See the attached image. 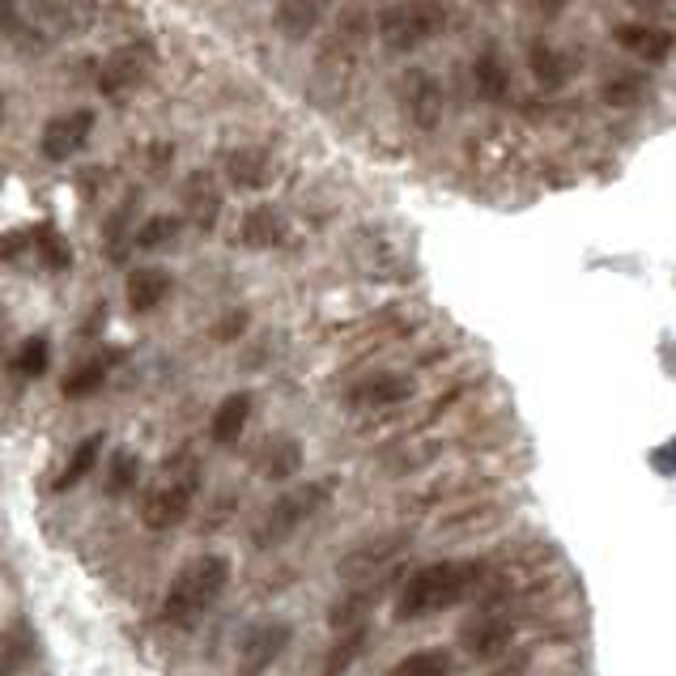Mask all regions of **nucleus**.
Wrapping results in <instances>:
<instances>
[{
	"label": "nucleus",
	"mask_w": 676,
	"mask_h": 676,
	"mask_svg": "<svg viewBox=\"0 0 676 676\" xmlns=\"http://www.w3.org/2000/svg\"><path fill=\"white\" fill-rule=\"evenodd\" d=\"M481 574H486V562H477V558L422 566L417 574H408V583L396 595V622H417V617L443 613V609L460 604L468 595H477Z\"/></svg>",
	"instance_id": "obj_1"
},
{
	"label": "nucleus",
	"mask_w": 676,
	"mask_h": 676,
	"mask_svg": "<svg viewBox=\"0 0 676 676\" xmlns=\"http://www.w3.org/2000/svg\"><path fill=\"white\" fill-rule=\"evenodd\" d=\"M226 583H230V558L226 553H196L170 579L163 595V617L170 625H196L217 604V595L226 592Z\"/></svg>",
	"instance_id": "obj_2"
},
{
	"label": "nucleus",
	"mask_w": 676,
	"mask_h": 676,
	"mask_svg": "<svg viewBox=\"0 0 676 676\" xmlns=\"http://www.w3.org/2000/svg\"><path fill=\"white\" fill-rule=\"evenodd\" d=\"M196 489H200V460L191 451H179L158 468V481L145 489L141 498V519L154 528V532H170L188 519L191 502H196Z\"/></svg>",
	"instance_id": "obj_3"
},
{
	"label": "nucleus",
	"mask_w": 676,
	"mask_h": 676,
	"mask_svg": "<svg viewBox=\"0 0 676 676\" xmlns=\"http://www.w3.org/2000/svg\"><path fill=\"white\" fill-rule=\"evenodd\" d=\"M327 493H332V489H327L324 481H315V486H298V489H290V493H281L269 511H264V519L256 523V544H260V549H272V544L290 541L298 528L324 507Z\"/></svg>",
	"instance_id": "obj_4"
},
{
	"label": "nucleus",
	"mask_w": 676,
	"mask_h": 676,
	"mask_svg": "<svg viewBox=\"0 0 676 676\" xmlns=\"http://www.w3.org/2000/svg\"><path fill=\"white\" fill-rule=\"evenodd\" d=\"M408 549V532H379V537H371V541H362L357 549H350L345 558H341V579H350V583H371V579H379L387 566H396V558Z\"/></svg>",
	"instance_id": "obj_5"
},
{
	"label": "nucleus",
	"mask_w": 676,
	"mask_h": 676,
	"mask_svg": "<svg viewBox=\"0 0 676 676\" xmlns=\"http://www.w3.org/2000/svg\"><path fill=\"white\" fill-rule=\"evenodd\" d=\"M438 27H443V18H438L434 4H392L379 18L383 43L396 48V52H408V48L426 43Z\"/></svg>",
	"instance_id": "obj_6"
},
{
	"label": "nucleus",
	"mask_w": 676,
	"mask_h": 676,
	"mask_svg": "<svg viewBox=\"0 0 676 676\" xmlns=\"http://www.w3.org/2000/svg\"><path fill=\"white\" fill-rule=\"evenodd\" d=\"M158 64V55L154 48L145 43V39H133V43H124V48H115L111 60L103 64V94L107 98H124V94H133L136 85L149 77V69Z\"/></svg>",
	"instance_id": "obj_7"
},
{
	"label": "nucleus",
	"mask_w": 676,
	"mask_h": 676,
	"mask_svg": "<svg viewBox=\"0 0 676 676\" xmlns=\"http://www.w3.org/2000/svg\"><path fill=\"white\" fill-rule=\"evenodd\" d=\"M90 133H94V111L77 107V111H64V115H52L43 124V133H39V154L48 163H69V158L82 154Z\"/></svg>",
	"instance_id": "obj_8"
},
{
	"label": "nucleus",
	"mask_w": 676,
	"mask_h": 676,
	"mask_svg": "<svg viewBox=\"0 0 676 676\" xmlns=\"http://www.w3.org/2000/svg\"><path fill=\"white\" fill-rule=\"evenodd\" d=\"M290 625L285 622H260L251 625L239 643V676H264L277 664V655L290 647Z\"/></svg>",
	"instance_id": "obj_9"
},
{
	"label": "nucleus",
	"mask_w": 676,
	"mask_h": 676,
	"mask_svg": "<svg viewBox=\"0 0 676 676\" xmlns=\"http://www.w3.org/2000/svg\"><path fill=\"white\" fill-rule=\"evenodd\" d=\"M401 107L408 111V119L417 128H434L443 119V90H438L430 73L408 69L405 77H401Z\"/></svg>",
	"instance_id": "obj_10"
},
{
	"label": "nucleus",
	"mask_w": 676,
	"mask_h": 676,
	"mask_svg": "<svg viewBox=\"0 0 676 676\" xmlns=\"http://www.w3.org/2000/svg\"><path fill=\"white\" fill-rule=\"evenodd\" d=\"M507 523V507L502 502H464L460 511H451L443 523H438V537L456 541V537H481V532H498Z\"/></svg>",
	"instance_id": "obj_11"
},
{
	"label": "nucleus",
	"mask_w": 676,
	"mask_h": 676,
	"mask_svg": "<svg viewBox=\"0 0 676 676\" xmlns=\"http://www.w3.org/2000/svg\"><path fill=\"white\" fill-rule=\"evenodd\" d=\"M417 383L408 375H396V371H383V375H371V379L353 383L350 387V405L357 408H396L413 401Z\"/></svg>",
	"instance_id": "obj_12"
},
{
	"label": "nucleus",
	"mask_w": 676,
	"mask_h": 676,
	"mask_svg": "<svg viewBox=\"0 0 676 676\" xmlns=\"http://www.w3.org/2000/svg\"><path fill=\"white\" fill-rule=\"evenodd\" d=\"M511 634L514 630L507 617H498L493 609H481V613L460 630V643L472 651L477 659H498L502 651L511 647Z\"/></svg>",
	"instance_id": "obj_13"
},
{
	"label": "nucleus",
	"mask_w": 676,
	"mask_h": 676,
	"mask_svg": "<svg viewBox=\"0 0 676 676\" xmlns=\"http://www.w3.org/2000/svg\"><path fill=\"white\" fill-rule=\"evenodd\" d=\"M221 217V188L209 170H191L184 179V221H191L196 230H214Z\"/></svg>",
	"instance_id": "obj_14"
},
{
	"label": "nucleus",
	"mask_w": 676,
	"mask_h": 676,
	"mask_svg": "<svg viewBox=\"0 0 676 676\" xmlns=\"http://www.w3.org/2000/svg\"><path fill=\"white\" fill-rule=\"evenodd\" d=\"M239 239H243V247H251V251H272V247H281V239H285V217H281V209H272V205L247 209L243 221H239Z\"/></svg>",
	"instance_id": "obj_15"
},
{
	"label": "nucleus",
	"mask_w": 676,
	"mask_h": 676,
	"mask_svg": "<svg viewBox=\"0 0 676 676\" xmlns=\"http://www.w3.org/2000/svg\"><path fill=\"white\" fill-rule=\"evenodd\" d=\"M221 170H226V179L235 184V188H264L272 184V163L269 154H260V149H230L226 158H221Z\"/></svg>",
	"instance_id": "obj_16"
},
{
	"label": "nucleus",
	"mask_w": 676,
	"mask_h": 676,
	"mask_svg": "<svg viewBox=\"0 0 676 676\" xmlns=\"http://www.w3.org/2000/svg\"><path fill=\"white\" fill-rule=\"evenodd\" d=\"M124 294H128V306H133L136 315H145V311H154V306H163L166 302V294H170V272L133 269L128 272V281H124Z\"/></svg>",
	"instance_id": "obj_17"
},
{
	"label": "nucleus",
	"mask_w": 676,
	"mask_h": 676,
	"mask_svg": "<svg viewBox=\"0 0 676 676\" xmlns=\"http://www.w3.org/2000/svg\"><path fill=\"white\" fill-rule=\"evenodd\" d=\"M613 39L622 43L625 52H634L638 60H647V64H659V60H668V52H673V34H668V30L643 27V22H634V27H617L613 30Z\"/></svg>",
	"instance_id": "obj_18"
},
{
	"label": "nucleus",
	"mask_w": 676,
	"mask_h": 676,
	"mask_svg": "<svg viewBox=\"0 0 676 676\" xmlns=\"http://www.w3.org/2000/svg\"><path fill=\"white\" fill-rule=\"evenodd\" d=\"M256 464H260L264 481H290L302 468V443L298 438H269L264 451L256 456Z\"/></svg>",
	"instance_id": "obj_19"
},
{
	"label": "nucleus",
	"mask_w": 676,
	"mask_h": 676,
	"mask_svg": "<svg viewBox=\"0 0 676 676\" xmlns=\"http://www.w3.org/2000/svg\"><path fill=\"white\" fill-rule=\"evenodd\" d=\"M247 417H251V396H247V392L226 396V401L214 408V422H209L214 443H221V447L239 443V438H243V430H247Z\"/></svg>",
	"instance_id": "obj_20"
},
{
	"label": "nucleus",
	"mask_w": 676,
	"mask_h": 676,
	"mask_svg": "<svg viewBox=\"0 0 676 676\" xmlns=\"http://www.w3.org/2000/svg\"><path fill=\"white\" fill-rule=\"evenodd\" d=\"M30 659H34V634L27 622H18L0 634V676H18Z\"/></svg>",
	"instance_id": "obj_21"
},
{
	"label": "nucleus",
	"mask_w": 676,
	"mask_h": 676,
	"mask_svg": "<svg viewBox=\"0 0 676 676\" xmlns=\"http://www.w3.org/2000/svg\"><path fill=\"white\" fill-rule=\"evenodd\" d=\"M320 9H324V0H281L277 4V30L290 34V39H306L320 22Z\"/></svg>",
	"instance_id": "obj_22"
},
{
	"label": "nucleus",
	"mask_w": 676,
	"mask_h": 676,
	"mask_svg": "<svg viewBox=\"0 0 676 676\" xmlns=\"http://www.w3.org/2000/svg\"><path fill=\"white\" fill-rule=\"evenodd\" d=\"M366 638H371V630L366 625H353V630H341V638L327 647L324 655V676H345L353 668V659L366 651Z\"/></svg>",
	"instance_id": "obj_23"
},
{
	"label": "nucleus",
	"mask_w": 676,
	"mask_h": 676,
	"mask_svg": "<svg viewBox=\"0 0 676 676\" xmlns=\"http://www.w3.org/2000/svg\"><path fill=\"white\" fill-rule=\"evenodd\" d=\"M179 230H184V217L154 214V217H145V221L136 226L133 243L141 247V251H163V247H170L175 239H179Z\"/></svg>",
	"instance_id": "obj_24"
},
{
	"label": "nucleus",
	"mask_w": 676,
	"mask_h": 676,
	"mask_svg": "<svg viewBox=\"0 0 676 676\" xmlns=\"http://www.w3.org/2000/svg\"><path fill=\"white\" fill-rule=\"evenodd\" d=\"M98 456H103V434H90V438H82L77 443V451L69 456V464H64V472L55 477V493H64V489H73L77 481H82L85 472L98 464Z\"/></svg>",
	"instance_id": "obj_25"
},
{
	"label": "nucleus",
	"mask_w": 676,
	"mask_h": 676,
	"mask_svg": "<svg viewBox=\"0 0 676 676\" xmlns=\"http://www.w3.org/2000/svg\"><path fill=\"white\" fill-rule=\"evenodd\" d=\"M392 676H451V655L443 647L413 651L392 668Z\"/></svg>",
	"instance_id": "obj_26"
},
{
	"label": "nucleus",
	"mask_w": 676,
	"mask_h": 676,
	"mask_svg": "<svg viewBox=\"0 0 676 676\" xmlns=\"http://www.w3.org/2000/svg\"><path fill=\"white\" fill-rule=\"evenodd\" d=\"M371 609H375V592H371V587H362V592L341 595V600L332 604L327 622L336 625V630H353V625H366V613H371Z\"/></svg>",
	"instance_id": "obj_27"
},
{
	"label": "nucleus",
	"mask_w": 676,
	"mask_h": 676,
	"mask_svg": "<svg viewBox=\"0 0 676 676\" xmlns=\"http://www.w3.org/2000/svg\"><path fill=\"white\" fill-rule=\"evenodd\" d=\"M103 379H107V357H94V362H82V366L64 379L60 392H64L69 401H82V396H94V392L103 387Z\"/></svg>",
	"instance_id": "obj_28"
},
{
	"label": "nucleus",
	"mask_w": 676,
	"mask_h": 676,
	"mask_svg": "<svg viewBox=\"0 0 676 676\" xmlns=\"http://www.w3.org/2000/svg\"><path fill=\"white\" fill-rule=\"evenodd\" d=\"M34 247H39V260H43L48 269L64 272V269H69V264H73V251H69V243H64V235L55 230L52 221L34 230Z\"/></svg>",
	"instance_id": "obj_29"
},
{
	"label": "nucleus",
	"mask_w": 676,
	"mask_h": 676,
	"mask_svg": "<svg viewBox=\"0 0 676 676\" xmlns=\"http://www.w3.org/2000/svg\"><path fill=\"white\" fill-rule=\"evenodd\" d=\"M136 481H141V460H136V451H128V447L111 451L107 493H128V489H133Z\"/></svg>",
	"instance_id": "obj_30"
},
{
	"label": "nucleus",
	"mask_w": 676,
	"mask_h": 676,
	"mask_svg": "<svg viewBox=\"0 0 676 676\" xmlns=\"http://www.w3.org/2000/svg\"><path fill=\"white\" fill-rule=\"evenodd\" d=\"M48 336H27L22 341V350L13 353V371L18 375H27V379H39L43 371H48Z\"/></svg>",
	"instance_id": "obj_31"
},
{
	"label": "nucleus",
	"mask_w": 676,
	"mask_h": 676,
	"mask_svg": "<svg viewBox=\"0 0 676 676\" xmlns=\"http://www.w3.org/2000/svg\"><path fill=\"white\" fill-rule=\"evenodd\" d=\"M477 85H481L486 98H498V94L507 90V69H502V60L493 52H486L477 60Z\"/></svg>",
	"instance_id": "obj_32"
},
{
	"label": "nucleus",
	"mask_w": 676,
	"mask_h": 676,
	"mask_svg": "<svg viewBox=\"0 0 676 676\" xmlns=\"http://www.w3.org/2000/svg\"><path fill=\"white\" fill-rule=\"evenodd\" d=\"M528 60H532V69H537L541 85H558V82H562V73H566V69H562V60L549 52L544 43H537V48L528 52Z\"/></svg>",
	"instance_id": "obj_33"
},
{
	"label": "nucleus",
	"mask_w": 676,
	"mask_h": 676,
	"mask_svg": "<svg viewBox=\"0 0 676 676\" xmlns=\"http://www.w3.org/2000/svg\"><path fill=\"white\" fill-rule=\"evenodd\" d=\"M604 103H613V107H630L638 94H643V82H634V77H617V82H609L604 90Z\"/></svg>",
	"instance_id": "obj_34"
},
{
	"label": "nucleus",
	"mask_w": 676,
	"mask_h": 676,
	"mask_svg": "<svg viewBox=\"0 0 676 676\" xmlns=\"http://www.w3.org/2000/svg\"><path fill=\"white\" fill-rule=\"evenodd\" d=\"M243 327H247V311H230V315L214 327V336H217V341H235Z\"/></svg>",
	"instance_id": "obj_35"
},
{
	"label": "nucleus",
	"mask_w": 676,
	"mask_h": 676,
	"mask_svg": "<svg viewBox=\"0 0 676 676\" xmlns=\"http://www.w3.org/2000/svg\"><path fill=\"white\" fill-rule=\"evenodd\" d=\"M30 243V235H22V230H18V235H4V239H0V260H13V256H22V247Z\"/></svg>",
	"instance_id": "obj_36"
},
{
	"label": "nucleus",
	"mask_w": 676,
	"mask_h": 676,
	"mask_svg": "<svg viewBox=\"0 0 676 676\" xmlns=\"http://www.w3.org/2000/svg\"><path fill=\"white\" fill-rule=\"evenodd\" d=\"M558 9V0H544V13H553Z\"/></svg>",
	"instance_id": "obj_37"
},
{
	"label": "nucleus",
	"mask_w": 676,
	"mask_h": 676,
	"mask_svg": "<svg viewBox=\"0 0 676 676\" xmlns=\"http://www.w3.org/2000/svg\"><path fill=\"white\" fill-rule=\"evenodd\" d=\"M0 111H4V103H0Z\"/></svg>",
	"instance_id": "obj_38"
}]
</instances>
